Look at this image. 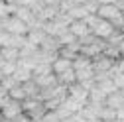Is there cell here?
I'll return each mask as SVG.
<instances>
[{
    "label": "cell",
    "mask_w": 124,
    "mask_h": 122,
    "mask_svg": "<svg viewBox=\"0 0 124 122\" xmlns=\"http://www.w3.org/2000/svg\"><path fill=\"white\" fill-rule=\"evenodd\" d=\"M112 63L114 59L106 57L104 53H99L97 57H93V69H95V75H104L112 69Z\"/></svg>",
    "instance_id": "cell-5"
},
{
    "label": "cell",
    "mask_w": 124,
    "mask_h": 122,
    "mask_svg": "<svg viewBox=\"0 0 124 122\" xmlns=\"http://www.w3.org/2000/svg\"><path fill=\"white\" fill-rule=\"evenodd\" d=\"M22 87H24V91H26V97H38V93H39V87L36 85V81H34V79L24 81V83H22Z\"/></svg>",
    "instance_id": "cell-19"
},
{
    "label": "cell",
    "mask_w": 124,
    "mask_h": 122,
    "mask_svg": "<svg viewBox=\"0 0 124 122\" xmlns=\"http://www.w3.org/2000/svg\"><path fill=\"white\" fill-rule=\"evenodd\" d=\"M4 63H6V59H4L2 55H0V71H2V67H4Z\"/></svg>",
    "instance_id": "cell-30"
},
{
    "label": "cell",
    "mask_w": 124,
    "mask_h": 122,
    "mask_svg": "<svg viewBox=\"0 0 124 122\" xmlns=\"http://www.w3.org/2000/svg\"><path fill=\"white\" fill-rule=\"evenodd\" d=\"M43 38H45L43 28H30V30H28V34H26L28 43L36 45V47H39V43H41V39H43Z\"/></svg>",
    "instance_id": "cell-10"
},
{
    "label": "cell",
    "mask_w": 124,
    "mask_h": 122,
    "mask_svg": "<svg viewBox=\"0 0 124 122\" xmlns=\"http://www.w3.org/2000/svg\"><path fill=\"white\" fill-rule=\"evenodd\" d=\"M12 77L16 79L18 83H24V81H28V79H32V71H30L28 67H22V65L16 63V71L12 73Z\"/></svg>",
    "instance_id": "cell-16"
},
{
    "label": "cell",
    "mask_w": 124,
    "mask_h": 122,
    "mask_svg": "<svg viewBox=\"0 0 124 122\" xmlns=\"http://www.w3.org/2000/svg\"><path fill=\"white\" fill-rule=\"evenodd\" d=\"M0 91H2V87H0Z\"/></svg>",
    "instance_id": "cell-35"
},
{
    "label": "cell",
    "mask_w": 124,
    "mask_h": 122,
    "mask_svg": "<svg viewBox=\"0 0 124 122\" xmlns=\"http://www.w3.org/2000/svg\"><path fill=\"white\" fill-rule=\"evenodd\" d=\"M0 55L6 61H18L20 59V49L12 47V45H6V47H0Z\"/></svg>",
    "instance_id": "cell-15"
},
{
    "label": "cell",
    "mask_w": 124,
    "mask_h": 122,
    "mask_svg": "<svg viewBox=\"0 0 124 122\" xmlns=\"http://www.w3.org/2000/svg\"><path fill=\"white\" fill-rule=\"evenodd\" d=\"M85 22L89 24L91 32L95 34L97 38H101V39H106L108 36H110V34L114 32V26H112L110 22H108V20L101 18L99 14H89V16L85 18Z\"/></svg>",
    "instance_id": "cell-1"
},
{
    "label": "cell",
    "mask_w": 124,
    "mask_h": 122,
    "mask_svg": "<svg viewBox=\"0 0 124 122\" xmlns=\"http://www.w3.org/2000/svg\"><path fill=\"white\" fill-rule=\"evenodd\" d=\"M14 71H16V61H6L4 67H2V73L4 75H12Z\"/></svg>",
    "instance_id": "cell-27"
},
{
    "label": "cell",
    "mask_w": 124,
    "mask_h": 122,
    "mask_svg": "<svg viewBox=\"0 0 124 122\" xmlns=\"http://www.w3.org/2000/svg\"><path fill=\"white\" fill-rule=\"evenodd\" d=\"M14 2H16L18 6H34L38 0H14Z\"/></svg>",
    "instance_id": "cell-28"
},
{
    "label": "cell",
    "mask_w": 124,
    "mask_h": 122,
    "mask_svg": "<svg viewBox=\"0 0 124 122\" xmlns=\"http://www.w3.org/2000/svg\"><path fill=\"white\" fill-rule=\"evenodd\" d=\"M67 95L71 99H75L77 102H81V104H87L89 102V91L83 89L79 83H73L71 87H67Z\"/></svg>",
    "instance_id": "cell-7"
},
{
    "label": "cell",
    "mask_w": 124,
    "mask_h": 122,
    "mask_svg": "<svg viewBox=\"0 0 124 122\" xmlns=\"http://www.w3.org/2000/svg\"><path fill=\"white\" fill-rule=\"evenodd\" d=\"M59 122H69V120H59Z\"/></svg>",
    "instance_id": "cell-33"
},
{
    "label": "cell",
    "mask_w": 124,
    "mask_h": 122,
    "mask_svg": "<svg viewBox=\"0 0 124 122\" xmlns=\"http://www.w3.org/2000/svg\"><path fill=\"white\" fill-rule=\"evenodd\" d=\"M36 81V85L39 89L43 87H51V85H57V77H55V73H47V75H38V77H32Z\"/></svg>",
    "instance_id": "cell-14"
},
{
    "label": "cell",
    "mask_w": 124,
    "mask_h": 122,
    "mask_svg": "<svg viewBox=\"0 0 124 122\" xmlns=\"http://www.w3.org/2000/svg\"><path fill=\"white\" fill-rule=\"evenodd\" d=\"M8 97L10 99H16V100H24V99H28L26 97V91H24V87H22V83H18V85H14L10 91H8Z\"/></svg>",
    "instance_id": "cell-18"
},
{
    "label": "cell",
    "mask_w": 124,
    "mask_h": 122,
    "mask_svg": "<svg viewBox=\"0 0 124 122\" xmlns=\"http://www.w3.org/2000/svg\"><path fill=\"white\" fill-rule=\"evenodd\" d=\"M55 77H57V83L63 85V87H71L73 83H77V77H75L73 67L67 69V71H63V73H59V75H55Z\"/></svg>",
    "instance_id": "cell-13"
},
{
    "label": "cell",
    "mask_w": 124,
    "mask_h": 122,
    "mask_svg": "<svg viewBox=\"0 0 124 122\" xmlns=\"http://www.w3.org/2000/svg\"><path fill=\"white\" fill-rule=\"evenodd\" d=\"M71 67H73V59L61 57V55H57V57H55V61L51 63V71H53L55 75L63 73V71H67V69H71Z\"/></svg>",
    "instance_id": "cell-9"
},
{
    "label": "cell",
    "mask_w": 124,
    "mask_h": 122,
    "mask_svg": "<svg viewBox=\"0 0 124 122\" xmlns=\"http://www.w3.org/2000/svg\"><path fill=\"white\" fill-rule=\"evenodd\" d=\"M104 45H106V39L97 38L95 41H91V43H87V45H81V55H87V57L93 59V57H97L99 53H102Z\"/></svg>",
    "instance_id": "cell-6"
},
{
    "label": "cell",
    "mask_w": 124,
    "mask_h": 122,
    "mask_svg": "<svg viewBox=\"0 0 124 122\" xmlns=\"http://www.w3.org/2000/svg\"><path fill=\"white\" fill-rule=\"evenodd\" d=\"M120 91H122V95H124V89H120Z\"/></svg>",
    "instance_id": "cell-34"
},
{
    "label": "cell",
    "mask_w": 124,
    "mask_h": 122,
    "mask_svg": "<svg viewBox=\"0 0 124 122\" xmlns=\"http://www.w3.org/2000/svg\"><path fill=\"white\" fill-rule=\"evenodd\" d=\"M41 122H59V116L55 114V110H47L41 116Z\"/></svg>",
    "instance_id": "cell-26"
},
{
    "label": "cell",
    "mask_w": 124,
    "mask_h": 122,
    "mask_svg": "<svg viewBox=\"0 0 124 122\" xmlns=\"http://www.w3.org/2000/svg\"><path fill=\"white\" fill-rule=\"evenodd\" d=\"M99 118H101L102 122H112V120H116V110L104 104L102 108H101V114H99Z\"/></svg>",
    "instance_id": "cell-20"
},
{
    "label": "cell",
    "mask_w": 124,
    "mask_h": 122,
    "mask_svg": "<svg viewBox=\"0 0 124 122\" xmlns=\"http://www.w3.org/2000/svg\"><path fill=\"white\" fill-rule=\"evenodd\" d=\"M47 73H53V71H51V65L39 61V63L32 69V77H38V75H47Z\"/></svg>",
    "instance_id": "cell-21"
},
{
    "label": "cell",
    "mask_w": 124,
    "mask_h": 122,
    "mask_svg": "<svg viewBox=\"0 0 124 122\" xmlns=\"http://www.w3.org/2000/svg\"><path fill=\"white\" fill-rule=\"evenodd\" d=\"M104 104H106V106H110V108H114V110H118L120 106L124 104V95H122V91L118 89V91H114V93L106 95V100H104Z\"/></svg>",
    "instance_id": "cell-11"
},
{
    "label": "cell",
    "mask_w": 124,
    "mask_h": 122,
    "mask_svg": "<svg viewBox=\"0 0 124 122\" xmlns=\"http://www.w3.org/2000/svg\"><path fill=\"white\" fill-rule=\"evenodd\" d=\"M55 114L59 116V120H67V118H69L73 112H71V110L67 108V106H65V102H61V104L57 106V108H55Z\"/></svg>",
    "instance_id": "cell-24"
},
{
    "label": "cell",
    "mask_w": 124,
    "mask_h": 122,
    "mask_svg": "<svg viewBox=\"0 0 124 122\" xmlns=\"http://www.w3.org/2000/svg\"><path fill=\"white\" fill-rule=\"evenodd\" d=\"M14 85H18V81L14 79L12 75H4V77H2V81H0V87H2V91H6V93H8V91H10Z\"/></svg>",
    "instance_id": "cell-23"
},
{
    "label": "cell",
    "mask_w": 124,
    "mask_h": 122,
    "mask_svg": "<svg viewBox=\"0 0 124 122\" xmlns=\"http://www.w3.org/2000/svg\"><path fill=\"white\" fill-rule=\"evenodd\" d=\"M67 12H69V16H71L73 20H85V18L89 16V12H87L85 4H75V6L69 8Z\"/></svg>",
    "instance_id": "cell-17"
},
{
    "label": "cell",
    "mask_w": 124,
    "mask_h": 122,
    "mask_svg": "<svg viewBox=\"0 0 124 122\" xmlns=\"http://www.w3.org/2000/svg\"><path fill=\"white\" fill-rule=\"evenodd\" d=\"M0 114L4 116V120H14V118H18L20 114H24V110H22V102L20 100H16V99H6V102L0 106Z\"/></svg>",
    "instance_id": "cell-3"
},
{
    "label": "cell",
    "mask_w": 124,
    "mask_h": 122,
    "mask_svg": "<svg viewBox=\"0 0 124 122\" xmlns=\"http://www.w3.org/2000/svg\"><path fill=\"white\" fill-rule=\"evenodd\" d=\"M99 4H116V0H99Z\"/></svg>",
    "instance_id": "cell-29"
},
{
    "label": "cell",
    "mask_w": 124,
    "mask_h": 122,
    "mask_svg": "<svg viewBox=\"0 0 124 122\" xmlns=\"http://www.w3.org/2000/svg\"><path fill=\"white\" fill-rule=\"evenodd\" d=\"M85 8L89 14H97L99 10V0H85Z\"/></svg>",
    "instance_id": "cell-25"
},
{
    "label": "cell",
    "mask_w": 124,
    "mask_h": 122,
    "mask_svg": "<svg viewBox=\"0 0 124 122\" xmlns=\"http://www.w3.org/2000/svg\"><path fill=\"white\" fill-rule=\"evenodd\" d=\"M59 41H57V38L55 36H47L45 34V38L41 39V43H39V49H43V51H53V53H57L59 51Z\"/></svg>",
    "instance_id": "cell-12"
},
{
    "label": "cell",
    "mask_w": 124,
    "mask_h": 122,
    "mask_svg": "<svg viewBox=\"0 0 124 122\" xmlns=\"http://www.w3.org/2000/svg\"><path fill=\"white\" fill-rule=\"evenodd\" d=\"M97 14L101 18L108 20L114 28H124V16H122V10L116 4H99Z\"/></svg>",
    "instance_id": "cell-2"
},
{
    "label": "cell",
    "mask_w": 124,
    "mask_h": 122,
    "mask_svg": "<svg viewBox=\"0 0 124 122\" xmlns=\"http://www.w3.org/2000/svg\"><path fill=\"white\" fill-rule=\"evenodd\" d=\"M69 32H71L77 39H81V38H85L87 34H91V28H89V24H87L85 20H73V22L69 24Z\"/></svg>",
    "instance_id": "cell-8"
},
{
    "label": "cell",
    "mask_w": 124,
    "mask_h": 122,
    "mask_svg": "<svg viewBox=\"0 0 124 122\" xmlns=\"http://www.w3.org/2000/svg\"><path fill=\"white\" fill-rule=\"evenodd\" d=\"M57 41H59V45H69V43L77 41V38L69 32V30H65V32H61V34L57 36Z\"/></svg>",
    "instance_id": "cell-22"
},
{
    "label": "cell",
    "mask_w": 124,
    "mask_h": 122,
    "mask_svg": "<svg viewBox=\"0 0 124 122\" xmlns=\"http://www.w3.org/2000/svg\"><path fill=\"white\" fill-rule=\"evenodd\" d=\"M73 4H85V0H71Z\"/></svg>",
    "instance_id": "cell-31"
},
{
    "label": "cell",
    "mask_w": 124,
    "mask_h": 122,
    "mask_svg": "<svg viewBox=\"0 0 124 122\" xmlns=\"http://www.w3.org/2000/svg\"><path fill=\"white\" fill-rule=\"evenodd\" d=\"M0 28H4L6 32H10V34H22V36H26L28 34V24L24 22V20H20L18 16H14V14H10V16L2 22V26Z\"/></svg>",
    "instance_id": "cell-4"
},
{
    "label": "cell",
    "mask_w": 124,
    "mask_h": 122,
    "mask_svg": "<svg viewBox=\"0 0 124 122\" xmlns=\"http://www.w3.org/2000/svg\"><path fill=\"white\" fill-rule=\"evenodd\" d=\"M2 77H4V73H2V71H0V81H2Z\"/></svg>",
    "instance_id": "cell-32"
}]
</instances>
